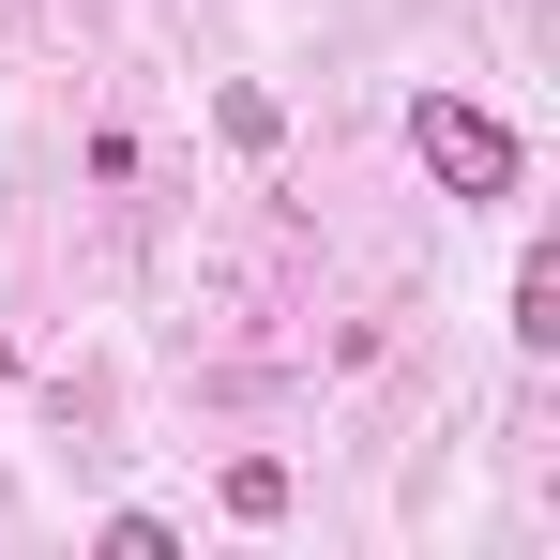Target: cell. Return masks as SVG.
<instances>
[{
	"label": "cell",
	"mask_w": 560,
	"mask_h": 560,
	"mask_svg": "<svg viewBox=\"0 0 560 560\" xmlns=\"http://www.w3.org/2000/svg\"><path fill=\"white\" fill-rule=\"evenodd\" d=\"M409 152H424L455 197H515V183H530V152H515L485 106H455V92H424V106H409Z\"/></svg>",
	"instance_id": "obj_1"
},
{
	"label": "cell",
	"mask_w": 560,
	"mask_h": 560,
	"mask_svg": "<svg viewBox=\"0 0 560 560\" xmlns=\"http://www.w3.org/2000/svg\"><path fill=\"white\" fill-rule=\"evenodd\" d=\"M515 334L560 349V243H530V273H515Z\"/></svg>",
	"instance_id": "obj_2"
}]
</instances>
